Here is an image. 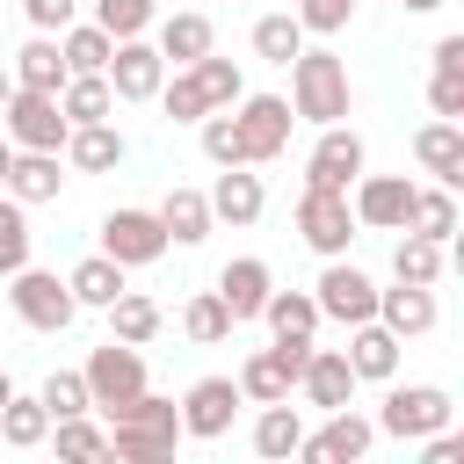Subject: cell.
<instances>
[{
  "mask_svg": "<svg viewBox=\"0 0 464 464\" xmlns=\"http://www.w3.org/2000/svg\"><path fill=\"white\" fill-rule=\"evenodd\" d=\"M174 442H181V406L160 399V392H138L130 406L109 413V457L160 464V457H174Z\"/></svg>",
  "mask_w": 464,
  "mask_h": 464,
  "instance_id": "cell-1",
  "label": "cell"
},
{
  "mask_svg": "<svg viewBox=\"0 0 464 464\" xmlns=\"http://www.w3.org/2000/svg\"><path fill=\"white\" fill-rule=\"evenodd\" d=\"M348 102H355V87H348V58H334V51H297L290 58V109L304 116V123H341L348 116Z\"/></svg>",
  "mask_w": 464,
  "mask_h": 464,
  "instance_id": "cell-2",
  "label": "cell"
},
{
  "mask_svg": "<svg viewBox=\"0 0 464 464\" xmlns=\"http://www.w3.org/2000/svg\"><path fill=\"white\" fill-rule=\"evenodd\" d=\"M232 130H239V167H268V160L290 152L297 109H290V94H239L232 102Z\"/></svg>",
  "mask_w": 464,
  "mask_h": 464,
  "instance_id": "cell-3",
  "label": "cell"
},
{
  "mask_svg": "<svg viewBox=\"0 0 464 464\" xmlns=\"http://www.w3.org/2000/svg\"><path fill=\"white\" fill-rule=\"evenodd\" d=\"M7 304H14V319H22V326H36V334H65V326L80 319L72 290H65L51 268H29V261L7 276Z\"/></svg>",
  "mask_w": 464,
  "mask_h": 464,
  "instance_id": "cell-4",
  "label": "cell"
},
{
  "mask_svg": "<svg viewBox=\"0 0 464 464\" xmlns=\"http://www.w3.org/2000/svg\"><path fill=\"white\" fill-rule=\"evenodd\" d=\"M290 225H297V239L312 246V254H348V239H355V210H348V188H312L304 181V196H297V210H290Z\"/></svg>",
  "mask_w": 464,
  "mask_h": 464,
  "instance_id": "cell-5",
  "label": "cell"
},
{
  "mask_svg": "<svg viewBox=\"0 0 464 464\" xmlns=\"http://www.w3.org/2000/svg\"><path fill=\"white\" fill-rule=\"evenodd\" d=\"M80 377H87V399L102 406V413H116V406H130L138 392H145V355L130 348V341H102L87 362H80Z\"/></svg>",
  "mask_w": 464,
  "mask_h": 464,
  "instance_id": "cell-6",
  "label": "cell"
},
{
  "mask_svg": "<svg viewBox=\"0 0 464 464\" xmlns=\"http://www.w3.org/2000/svg\"><path fill=\"white\" fill-rule=\"evenodd\" d=\"M450 392L442 384H392L384 406H377V435H399V442H420L435 428H450Z\"/></svg>",
  "mask_w": 464,
  "mask_h": 464,
  "instance_id": "cell-7",
  "label": "cell"
},
{
  "mask_svg": "<svg viewBox=\"0 0 464 464\" xmlns=\"http://www.w3.org/2000/svg\"><path fill=\"white\" fill-rule=\"evenodd\" d=\"M0 130L14 138V152H58L72 123H65V109H58V94L14 87V94H7V109H0Z\"/></svg>",
  "mask_w": 464,
  "mask_h": 464,
  "instance_id": "cell-8",
  "label": "cell"
},
{
  "mask_svg": "<svg viewBox=\"0 0 464 464\" xmlns=\"http://www.w3.org/2000/svg\"><path fill=\"white\" fill-rule=\"evenodd\" d=\"M312 304H319V319L362 326V319H377V283H370L348 254H334V261L319 268V283H312Z\"/></svg>",
  "mask_w": 464,
  "mask_h": 464,
  "instance_id": "cell-9",
  "label": "cell"
},
{
  "mask_svg": "<svg viewBox=\"0 0 464 464\" xmlns=\"http://www.w3.org/2000/svg\"><path fill=\"white\" fill-rule=\"evenodd\" d=\"M102 254L123 261V268H152V261L167 254L160 210H109V218H102Z\"/></svg>",
  "mask_w": 464,
  "mask_h": 464,
  "instance_id": "cell-10",
  "label": "cell"
},
{
  "mask_svg": "<svg viewBox=\"0 0 464 464\" xmlns=\"http://www.w3.org/2000/svg\"><path fill=\"white\" fill-rule=\"evenodd\" d=\"M109 94L116 102H152L160 94V80H167V58H160V44H145V36H116V51H109Z\"/></svg>",
  "mask_w": 464,
  "mask_h": 464,
  "instance_id": "cell-11",
  "label": "cell"
},
{
  "mask_svg": "<svg viewBox=\"0 0 464 464\" xmlns=\"http://www.w3.org/2000/svg\"><path fill=\"white\" fill-rule=\"evenodd\" d=\"M239 406H246V399H239L232 377H196V384L181 392V435L218 442V435H232V413H239Z\"/></svg>",
  "mask_w": 464,
  "mask_h": 464,
  "instance_id": "cell-12",
  "label": "cell"
},
{
  "mask_svg": "<svg viewBox=\"0 0 464 464\" xmlns=\"http://www.w3.org/2000/svg\"><path fill=\"white\" fill-rule=\"evenodd\" d=\"M348 188H355L348 210H355V225H370V232H399L406 210H413V181H406V174H355Z\"/></svg>",
  "mask_w": 464,
  "mask_h": 464,
  "instance_id": "cell-13",
  "label": "cell"
},
{
  "mask_svg": "<svg viewBox=\"0 0 464 464\" xmlns=\"http://www.w3.org/2000/svg\"><path fill=\"white\" fill-rule=\"evenodd\" d=\"M370 442H377V420H362L355 406H334L326 428L297 442V457L304 464H355V457H370Z\"/></svg>",
  "mask_w": 464,
  "mask_h": 464,
  "instance_id": "cell-14",
  "label": "cell"
},
{
  "mask_svg": "<svg viewBox=\"0 0 464 464\" xmlns=\"http://www.w3.org/2000/svg\"><path fill=\"white\" fill-rule=\"evenodd\" d=\"M362 167H370V152H362V130H348V123H326V130H319V145H312V160H304V181H312V188H348Z\"/></svg>",
  "mask_w": 464,
  "mask_h": 464,
  "instance_id": "cell-15",
  "label": "cell"
},
{
  "mask_svg": "<svg viewBox=\"0 0 464 464\" xmlns=\"http://www.w3.org/2000/svg\"><path fill=\"white\" fill-rule=\"evenodd\" d=\"M268 290H276V268H268L261 254H239V261H225V268H218V297H225L232 326H239V319H261Z\"/></svg>",
  "mask_w": 464,
  "mask_h": 464,
  "instance_id": "cell-16",
  "label": "cell"
},
{
  "mask_svg": "<svg viewBox=\"0 0 464 464\" xmlns=\"http://www.w3.org/2000/svg\"><path fill=\"white\" fill-rule=\"evenodd\" d=\"M399 348H406V341H399L392 326H377V319H362V326H355V341H348L341 355H348V370H355V384H392V377H399Z\"/></svg>",
  "mask_w": 464,
  "mask_h": 464,
  "instance_id": "cell-17",
  "label": "cell"
},
{
  "mask_svg": "<svg viewBox=\"0 0 464 464\" xmlns=\"http://www.w3.org/2000/svg\"><path fill=\"white\" fill-rule=\"evenodd\" d=\"M413 160H420V174H435L442 188H457V181H464V130H457L450 116L420 123V130H413Z\"/></svg>",
  "mask_w": 464,
  "mask_h": 464,
  "instance_id": "cell-18",
  "label": "cell"
},
{
  "mask_svg": "<svg viewBox=\"0 0 464 464\" xmlns=\"http://www.w3.org/2000/svg\"><path fill=\"white\" fill-rule=\"evenodd\" d=\"M297 392H304L312 406H326V413H334V406H355V370H348V355H341V348H312Z\"/></svg>",
  "mask_w": 464,
  "mask_h": 464,
  "instance_id": "cell-19",
  "label": "cell"
},
{
  "mask_svg": "<svg viewBox=\"0 0 464 464\" xmlns=\"http://www.w3.org/2000/svg\"><path fill=\"white\" fill-rule=\"evenodd\" d=\"M442 312H435V290L428 283H399V290H377V326H392L399 341H413V334H428Z\"/></svg>",
  "mask_w": 464,
  "mask_h": 464,
  "instance_id": "cell-20",
  "label": "cell"
},
{
  "mask_svg": "<svg viewBox=\"0 0 464 464\" xmlns=\"http://www.w3.org/2000/svg\"><path fill=\"white\" fill-rule=\"evenodd\" d=\"M160 58L167 65H196L203 51H218V29H210V14H196V7H174L167 22H160Z\"/></svg>",
  "mask_w": 464,
  "mask_h": 464,
  "instance_id": "cell-21",
  "label": "cell"
},
{
  "mask_svg": "<svg viewBox=\"0 0 464 464\" xmlns=\"http://www.w3.org/2000/svg\"><path fill=\"white\" fill-rule=\"evenodd\" d=\"M160 225H167V246H196V239H210V196L203 188H167L160 196Z\"/></svg>",
  "mask_w": 464,
  "mask_h": 464,
  "instance_id": "cell-22",
  "label": "cell"
},
{
  "mask_svg": "<svg viewBox=\"0 0 464 464\" xmlns=\"http://www.w3.org/2000/svg\"><path fill=\"white\" fill-rule=\"evenodd\" d=\"M65 160L80 174H109V167H123V130L116 123H72L65 130Z\"/></svg>",
  "mask_w": 464,
  "mask_h": 464,
  "instance_id": "cell-23",
  "label": "cell"
},
{
  "mask_svg": "<svg viewBox=\"0 0 464 464\" xmlns=\"http://www.w3.org/2000/svg\"><path fill=\"white\" fill-rule=\"evenodd\" d=\"M7 72H14V87L58 94V87H65V58H58V36H44V29H36V36L14 51V65H7Z\"/></svg>",
  "mask_w": 464,
  "mask_h": 464,
  "instance_id": "cell-24",
  "label": "cell"
},
{
  "mask_svg": "<svg viewBox=\"0 0 464 464\" xmlns=\"http://www.w3.org/2000/svg\"><path fill=\"white\" fill-rule=\"evenodd\" d=\"M58 188H65L58 152H14V167H7V196L14 203H58Z\"/></svg>",
  "mask_w": 464,
  "mask_h": 464,
  "instance_id": "cell-25",
  "label": "cell"
},
{
  "mask_svg": "<svg viewBox=\"0 0 464 464\" xmlns=\"http://www.w3.org/2000/svg\"><path fill=\"white\" fill-rule=\"evenodd\" d=\"M261 174H246V167H225L218 174V188H210V218H225V225H254L261 218Z\"/></svg>",
  "mask_w": 464,
  "mask_h": 464,
  "instance_id": "cell-26",
  "label": "cell"
},
{
  "mask_svg": "<svg viewBox=\"0 0 464 464\" xmlns=\"http://www.w3.org/2000/svg\"><path fill=\"white\" fill-rule=\"evenodd\" d=\"M65 290H72V304H94V312H109L130 283H123V261H109V254H87L72 276H65Z\"/></svg>",
  "mask_w": 464,
  "mask_h": 464,
  "instance_id": "cell-27",
  "label": "cell"
},
{
  "mask_svg": "<svg viewBox=\"0 0 464 464\" xmlns=\"http://www.w3.org/2000/svg\"><path fill=\"white\" fill-rule=\"evenodd\" d=\"M232 384H239V399H246V406H268V399H290V392H297V377L283 370V355H276V348H254V355L239 362V377H232Z\"/></svg>",
  "mask_w": 464,
  "mask_h": 464,
  "instance_id": "cell-28",
  "label": "cell"
},
{
  "mask_svg": "<svg viewBox=\"0 0 464 464\" xmlns=\"http://www.w3.org/2000/svg\"><path fill=\"white\" fill-rule=\"evenodd\" d=\"M109 51H116V36H109L102 22H65V29H58L65 72H109Z\"/></svg>",
  "mask_w": 464,
  "mask_h": 464,
  "instance_id": "cell-29",
  "label": "cell"
},
{
  "mask_svg": "<svg viewBox=\"0 0 464 464\" xmlns=\"http://www.w3.org/2000/svg\"><path fill=\"white\" fill-rule=\"evenodd\" d=\"M58 109H65V123H109V116H116V94H109L102 72H65Z\"/></svg>",
  "mask_w": 464,
  "mask_h": 464,
  "instance_id": "cell-30",
  "label": "cell"
},
{
  "mask_svg": "<svg viewBox=\"0 0 464 464\" xmlns=\"http://www.w3.org/2000/svg\"><path fill=\"white\" fill-rule=\"evenodd\" d=\"M399 232H420V239H435V246H450V232H457V188H413V210H406V225Z\"/></svg>",
  "mask_w": 464,
  "mask_h": 464,
  "instance_id": "cell-31",
  "label": "cell"
},
{
  "mask_svg": "<svg viewBox=\"0 0 464 464\" xmlns=\"http://www.w3.org/2000/svg\"><path fill=\"white\" fill-rule=\"evenodd\" d=\"M297 442H304L297 406H290V399H268L261 420H254V450H261V457H297Z\"/></svg>",
  "mask_w": 464,
  "mask_h": 464,
  "instance_id": "cell-32",
  "label": "cell"
},
{
  "mask_svg": "<svg viewBox=\"0 0 464 464\" xmlns=\"http://www.w3.org/2000/svg\"><path fill=\"white\" fill-rule=\"evenodd\" d=\"M442 268H450V254H442L435 239H420V232H406V239L392 246V276H399V283H428V290H435Z\"/></svg>",
  "mask_w": 464,
  "mask_h": 464,
  "instance_id": "cell-33",
  "label": "cell"
},
{
  "mask_svg": "<svg viewBox=\"0 0 464 464\" xmlns=\"http://www.w3.org/2000/svg\"><path fill=\"white\" fill-rule=\"evenodd\" d=\"M0 442L7 450H36V442H51V413H44V399H7L0 406Z\"/></svg>",
  "mask_w": 464,
  "mask_h": 464,
  "instance_id": "cell-34",
  "label": "cell"
},
{
  "mask_svg": "<svg viewBox=\"0 0 464 464\" xmlns=\"http://www.w3.org/2000/svg\"><path fill=\"white\" fill-rule=\"evenodd\" d=\"M188 80L203 87V102H210V109H232V102L246 94V72H239L232 58H218V51H203V58L188 65Z\"/></svg>",
  "mask_w": 464,
  "mask_h": 464,
  "instance_id": "cell-35",
  "label": "cell"
},
{
  "mask_svg": "<svg viewBox=\"0 0 464 464\" xmlns=\"http://www.w3.org/2000/svg\"><path fill=\"white\" fill-rule=\"evenodd\" d=\"M160 326H167V319H160V304H152V297H138V290H123V297L109 304V334H116V341H130V348H145Z\"/></svg>",
  "mask_w": 464,
  "mask_h": 464,
  "instance_id": "cell-36",
  "label": "cell"
},
{
  "mask_svg": "<svg viewBox=\"0 0 464 464\" xmlns=\"http://www.w3.org/2000/svg\"><path fill=\"white\" fill-rule=\"evenodd\" d=\"M297 51H304L297 14H261V22H254V58H261V65H290Z\"/></svg>",
  "mask_w": 464,
  "mask_h": 464,
  "instance_id": "cell-37",
  "label": "cell"
},
{
  "mask_svg": "<svg viewBox=\"0 0 464 464\" xmlns=\"http://www.w3.org/2000/svg\"><path fill=\"white\" fill-rule=\"evenodd\" d=\"M29 246H36V232H29V203H14V196L0 188V276H14V268L29 261Z\"/></svg>",
  "mask_w": 464,
  "mask_h": 464,
  "instance_id": "cell-38",
  "label": "cell"
},
{
  "mask_svg": "<svg viewBox=\"0 0 464 464\" xmlns=\"http://www.w3.org/2000/svg\"><path fill=\"white\" fill-rule=\"evenodd\" d=\"M261 319H268V334H312L319 326V304H312V290H268Z\"/></svg>",
  "mask_w": 464,
  "mask_h": 464,
  "instance_id": "cell-39",
  "label": "cell"
},
{
  "mask_svg": "<svg viewBox=\"0 0 464 464\" xmlns=\"http://www.w3.org/2000/svg\"><path fill=\"white\" fill-rule=\"evenodd\" d=\"M181 334H188V341H203V348H210V341H225V334H232L225 297H218V290H196V297L181 304Z\"/></svg>",
  "mask_w": 464,
  "mask_h": 464,
  "instance_id": "cell-40",
  "label": "cell"
},
{
  "mask_svg": "<svg viewBox=\"0 0 464 464\" xmlns=\"http://www.w3.org/2000/svg\"><path fill=\"white\" fill-rule=\"evenodd\" d=\"M36 399H44V413H51V420H72V413H94V399H87V377H80V370H51Z\"/></svg>",
  "mask_w": 464,
  "mask_h": 464,
  "instance_id": "cell-41",
  "label": "cell"
},
{
  "mask_svg": "<svg viewBox=\"0 0 464 464\" xmlns=\"http://www.w3.org/2000/svg\"><path fill=\"white\" fill-rule=\"evenodd\" d=\"M94 22L109 36H145L160 22V0H94Z\"/></svg>",
  "mask_w": 464,
  "mask_h": 464,
  "instance_id": "cell-42",
  "label": "cell"
},
{
  "mask_svg": "<svg viewBox=\"0 0 464 464\" xmlns=\"http://www.w3.org/2000/svg\"><path fill=\"white\" fill-rule=\"evenodd\" d=\"M152 102H160L174 123H203V116H210V102H203V87L188 80V65H181L174 80H160V94H152Z\"/></svg>",
  "mask_w": 464,
  "mask_h": 464,
  "instance_id": "cell-43",
  "label": "cell"
},
{
  "mask_svg": "<svg viewBox=\"0 0 464 464\" xmlns=\"http://www.w3.org/2000/svg\"><path fill=\"white\" fill-rule=\"evenodd\" d=\"M51 435H58V457H109V428H94L87 413L51 420Z\"/></svg>",
  "mask_w": 464,
  "mask_h": 464,
  "instance_id": "cell-44",
  "label": "cell"
},
{
  "mask_svg": "<svg viewBox=\"0 0 464 464\" xmlns=\"http://www.w3.org/2000/svg\"><path fill=\"white\" fill-rule=\"evenodd\" d=\"M355 22V0H297V29L304 36H341Z\"/></svg>",
  "mask_w": 464,
  "mask_h": 464,
  "instance_id": "cell-45",
  "label": "cell"
},
{
  "mask_svg": "<svg viewBox=\"0 0 464 464\" xmlns=\"http://www.w3.org/2000/svg\"><path fill=\"white\" fill-rule=\"evenodd\" d=\"M203 152L218 167H239V130H232V109H210L203 116Z\"/></svg>",
  "mask_w": 464,
  "mask_h": 464,
  "instance_id": "cell-46",
  "label": "cell"
},
{
  "mask_svg": "<svg viewBox=\"0 0 464 464\" xmlns=\"http://www.w3.org/2000/svg\"><path fill=\"white\" fill-rule=\"evenodd\" d=\"M428 109L457 123V116H464V72H435V80H428Z\"/></svg>",
  "mask_w": 464,
  "mask_h": 464,
  "instance_id": "cell-47",
  "label": "cell"
},
{
  "mask_svg": "<svg viewBox=\"0 0 464 464\" xmlns=\"http://www.w3.org/2000/svg\"><path fill=\"white\" fill-rule=\"evenodd\" d=\"M22 7H29V22H36L44 36H58V29L80 14V0H22Z\"/></svg>",
  "mask_w": 464,
  "mask_h": 464,
  "instance_id": "cell-48",
  "label": "cell"
},
{
  "mask_svg": "<svg viewBox=\"0 0 464 464\" xmlns=\"http://www.w3.org/2000/svg\"><path fill=\"white\" fill-rule=\"evenodd\" d=\"M435 72H464V36H442L435 44Z\"/></svg>",
  "mask_w": 464,
  "mask_h": 464,
  "instance_id": "cell-49",
  "label": "cell"
},
{
  "mask_svg": "<svg viewBox=\"0 0 464 464\" xmlns=\"http://www.w3.org/2000/svg\"><path fill=\"white\" fill-rule=\"evenodd\" d=\"M457 457H464V442H457V435H442V428H435V435H428V464H457Z\"/></svg>",
  "mask_w": 464,
  "mask_h": 464,
  "instance_id": "cell-50",
  "label": "cell"
},
{
  "mask_svg": "<svg viewBox=\"0 0 464 464\" xmlns=\"http://www.w3.org/2000/svg\"><path fill=\"white\" fill-rule=\"evenodd\" d=\"M7 167H14V138L0 130V188H7Z\"/></svg>",
  "mask_w": 464,
  "mask_h": 464,
  "instance_id": "cell-51",
  "label": "cell"
},
{
  "mask_svg": "<svg viewBox=\"0 0 464 464\" xmlns=\"http://www.w3.org/2000/svg\"><path fill=\"white\" fill-rule=\"evenodd\" d=\"M406 14H435V7H450V0H399Z\"/></svg>",
  "mask_w": 464,
  "mask_h": 464,
  "instance_id": "cell-52",
  "label": "cell"
},
{
  "mask_svg": "<svg viewBox=\"0 0 464 464\" xmlns=\"http://www.w3.org/2000/svg\"><path fill=\"white\" fill-rule=\"evenodd\" d=\"M7 94H14V72H7V65H0V109H7Z\"/></svg>",
  "mask_w": 464,
  "mask_h": 464,
  "instance_id": "cell-53",
  "label": "cell"
},
{
  "mask_svg": "<svg viewBox=\"0 0 464 464\" xmlns=\"http://www.w3.org/2000/svg\"><path fill=\"white\" fill-rule=\"evenodd\" d=\"M7 399H14V377H7V370H0V406H7Z\"/></svg>",
  "mask_w": 464,
  "mask_h": 464,
  "instance_id": "cell-54",
  "label": "cell"
}]
</instances>
